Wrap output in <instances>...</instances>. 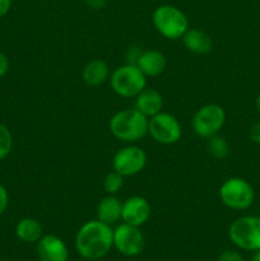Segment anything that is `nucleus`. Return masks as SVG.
Returning a JSON list of instances; mask_svg holds the SVG:
<instances>
[{
    "mask_svg": "<svg viewBox=\"0 0 260 261\" xmlns=\"http://www.w3.org/2000/svg\"><path fill=\"white\" fill-rule=\"evenodd\" d=\"M74 246L84 260H101L114 247V229L98 219L86 222L76 232Z\"/></svg>",
    "mask_w": 260,
    "mask_h": 261,
    "instance_id": "f257e3e1",
    "label": "nucleus"
},
{
    "mask_svg": "<svg viewBox=\"0 0 260 261\" xmlns=\"http://www.w3.org/2000/svg\"><path fill=\"white\" fill-rule=\"evenodd\" d=\"M147 116L137 109H125L112 115L110 119V133L125 143H137L148 134Z\"/></svg>",
    "mask_w": 260,
    "mask_h": 261,
    "instance_id": "f03ea898",
    "label": "nucleus"
},
{
    "mask_svg": "<svg viewBox=\"0 0 260 261\" xmlns=\"http://www.w3.org/2000/svg\"><path fill=\"white\" fill-rule=\"evenodd\" d=\"M152 22L155 31L167 40H180L189 30V19L185 13L171 4H162L155 8Z\"/></svg>",
    "mask_w": 260,
    "mask_h": 261,
    "instance_id": "7ed1b4c3",
    "label": "nucleus"
},
{
    "mask_svg": "<svg viewBox=\"0 0 260 261\" xmlns=\"http://www.w3.org/2000/svg\"><path fill=\"white\" fill-rule=\"evenodd\" d=\"M109 81L115 94L122 98H135L147 87V76L132 63L115 69Z\"/></svg>",
    "mask_w": 260,
    "mask_h": 261,
    "instance_id": "20e7f679",
    "label": "nucleus"
},
{
    "mask_svg": "<svg viewBox=\"0 0 260 261\" xmlns=\"http://www.w3.org/2000/svg\"><path fill=\"white\" fill-rule=\"evenodd\" d=\"M232 244L245 251L260 250V217L244 216L235 219L228 228Z\"/></svg>",
    "mask_w": 260,
    "mask_h": 261,
    "instance_id": "39448f33",
    "label": "nucleus"
},
{
    "mask_svg": "<svg viewBox=\"0 0 260 261\" xmlns=\"http://www.w3.org/2000/svg\"><path fill=\"white\" fill-rule=\"evenodd\" d=\"M222 204L233 211H245L255 200V190L249 181L241 177H229L219 188Z\"/></svg>",
    "mask_w": 260,
    "mask_h": 261,
    "instance_id": "423d86ee",
    "label": "nucleus"
},
{
    "mask_svg": "<svg viewBox=\"0 0 260 261\" xmlns=\"http://www.w3.org/2000/svg\"><path fill=\"white\" fill-rule=\"evenodd\" d=\"M226 124V111L217 103H208L201 106L194 114L191 120L193 132L199 138L208 139L219 134L222 127Z\"/></svg>",
    "mask_w": 260,
    "mask_h": 261,
    "instance_id": "0eeeda50",
    "label": "nucleus"
},
{
    "mask_svg": "<svg viewBox=\"0 0 260 261\" xmlns=\"http://www.w3.org/2000/svg\"><path fill=\"white\" fill-rule=\"evenodd\" d=\"M148 134L158 144L172 145L181 139L183 127L173 115L161 111L160 114L149 117Z\"/></svg>",
    "mask_w": 260,
    "mask_h": 261,
    "instance_id": "6e6552de",
    "label": "nucleus"
},
{
    "mask_svg": "<svg viewBox=\"0 0 260 261\" xmlns=\"http://www.w3.org/2000/svg\"><path fill=\"white\" fill-rule=\"evenodd\" d=\"M147 153L138 145L129 144L117 150L112 157V170L124 177L138 175L147 166Z\"/></svg>",
    "mask_w": 260,
    "mask_h": 261,
    "instance_id": "1a4fd4ad",
    "label": "nucleus"
},
{
    "mask_svg": "<svg viewBox=\"0 0 260 261\" xmlns=\"http://www.w3.org/2000/svg\"><path fill=\"white\" fill-rule=\"evenodd\" d=\"M145 246V239L140 227L127 223H120L114 229V247L117 252L126 257H134L142 254Z\"/></svg>",
    "mask_w": 260,
    "mask_h": 261,
    "instance_id": "9d476101",
    "label": "nucleus"
},
{
    "mask_svg": "<svg viewBox=\"0 0 260 261\" xmlns=\"http://www.w3.org/2000/svg\"><path fill=\"white\" fill-rule=\"evenodd\" d=\"M152 206L149 201L139 195L130 196L122 201L121 221L135 227H142L149 221Z\"/></svg>",
    "mask_w": 260,
    "mask_h": 261,
    "instance_id": "9b49d317",
    "label": "nucleus"
},
{
    "mask_svg": "<svg viewBox=\"0 0 260 261\" xmlns=\"http://www.w3.org/2000/svg\"><path fill=\"white\" fill-rule=\"evenodd\" d=\"M40 261H69V250L65 242L56 234H43L36 244Z\"/></svg>",
    "mask_w": 260,
    "mask_h": 261,
    "instance_id": "f8f14e48",
    "label": "nucleus"
},
{
    "mask_svg": "<svg viewBox=\"0 0 260 261\" xmlns=\"http://www.w3.org/2000/svg\"><path fill=\"white\" fill-rule=\"evenodd\" d=\"M135 65L147 78L148 76L154 78L165 71L166 66H167V59L158 50H145L139 54L137 61H135Z\"/></svg>",
    "mask_w": 260,
    "mask_h": 261,
    "instance_id": "ddd939ff",
    "label": "nucleus"
},
{
    "mask_svg": "<svg viewBox=\"0 0 260 261\" xmlns=\"http://www.w3.org/2000/svg\"><path fill=\"white\" fill-rule=\"evenodd\" d=\"M186 50L195 55H206L213 48L212 37L203 30L199 28H190L184 33L181 37Z\"/></svg>",
    "mask_w": 260,
    "mask_h": 261,
    "instance_id": "4468645a",
    "label": "nucleus"
},
{
    "mask_svg": "<svg viewBox=\"0 0 260 261\" xmlns=\"http://www.w3.org/2000/svg\"><path fill=\"white\" fill-rule=\"evenodd\" d=\"M135 109L142 112L148 119L160 114L163 109V97L157 89L145 87L137 97H135Z\"/></svg>",
    "mask_w": 260,
    "mask_h": 261,
    "instance_id": "2eb2a0df",
    "label": "nucleus"
},
{
    "mask_svg": "<svg viewBox=\"0 0 260 261\" xmlns=\"http://www.w3.org/2000/svg\"><path fill=\"white\" fill-rule=\"evenodd\" d=\"M109 64L102 59H92L82 70V79L89 87H99L110 79Z\"/></svg>",
    "mask_w": 260,
    "mask_h": 261,
    "instance_id": "dca6fc26",
    "label": "nucleus"
},
{
    "mask_svg": "<svg viewBox=\"0 0 260 261\" xmlns=\"http://www.w3.org/2000/svg\"><path fill=\"white\" fill-rule=\"evenodd\" d=\"M122 201L116 195H106L99 200L97 205V219L103 223L112 226L121 221Z\"/></svg>",
    "mask_w": 260,
    "mask_h": 261,
    "instance_id": "f3484780",
    "label": "nucleus"
},
{
    "mask_svg": "<svg viewBox=\"0 0 260 261\" xmlns=\"http://www.w3.org/2000/svg\"><path fill=\"white\" fill-rule=\"evenodd\" d=\"M15 236L24 244H37L43 236V229L40 222L36 218L25 217L15 226Z\"/></svg>",
    "mask_w": 260,
    "mask_h": 261,
    "instance_id": "a211bd4d",
    "label": "nucleus"
},
{
    "mask_svg": "<svg viewBox=\"0 0 260 261\" xmlns=\"http://www.w3.org/2000/svg\"><path fill=\"white\" fill-rule=\"evenodd\" d=\"M206 150L209 155H212L216 160H223L229 153V144L226 138L221 135H214L206 139Z\"/></svg>",
    "mask_w": 260,
    "mask_h": 261,
    "instance_id": "6ab92c4d",
    "label": "nucleus"
},
{
    "mask_svg": "<svg viewBox=\"0 0 260 261\" xmlns=\"http://www.w3.org/2000/svg\"><path fill=\"white\" fill-rule=\"evenodd\" d=\"M124 176L112 170L103 178V190L107 195H116L124 188Z\"/></svg>",
    "mask_w": 260,
    "mask_h": 261,
    "instance_id": "aec40b11",
    "label": "nucleus"
},
{
    "mask_svg": "<svg viewBox=\"0 0 260 261\" xmlns=\"http://www.w3.org/2000/svg\"><path fill=\"white\" fill-rule=\"evenodd\" d=\"M13 149V134L7 125L0 122V161L7 158Z\"/></svg>",
    "mask_w": 260,
    "mask_h": 261,
    "instance_id": "412c9836",
    "label": "nucleus"
},
{
    "mask_svg": "<svg viewBox=\"0 0 260 261\" xmlns=\"http://www.w3.org/2000/svg\"><path fill=\"white\" fill-rule=\"evenodd\" d=\"M217 261H245L241 254H239L237 251L233 250H226V251L222 252L218 256Z\"/></svg>",
    "mask_w": 260,
    "mask_h": 261,
    "instance_id": "4be33fe9",
    "label": "nucleus"
},
{
    "mask_svg": "<svg viewBox=\"0 0 260 261\" xmlns=\"http://www.w3.org/2000/svg\"><path fill=\"white\" fill-rule=\"evenodd\" d=\"M9 205V194L8 190L5 189V186L3 184H0V216L5 213V211L8 209Z\"/></svg>",
    "mask_w": 260,
    "mask_h": 261,
    "instance_id": "5701e85b",
    "label": "nucleus"
},
{
    "mask_svg": "<svg viewBox=\"0 0 260 261\" xmlns=\"http://www.w3.org/2000/svg\"><path fill=\"white\" fill-rule=\"evenodd\" d=\"M249 138L255 144H260V121L255 122L249 132Z\"/></svg>",
    "mask_w": 260,
    "mask_h": 261,
    "instance_id": "b1692460",
    "label": "nucleus"
},
{
    "mask_svg": "<svg viewBox=\"0 0 260 261\" xmlns=\"http://www.w3.org/2000/svg\"><path fill=\"white\" fill-rule=\"evenodd\" d=\"M9 59H8V56L4 53L0 51V78H3L9 71Z\"/></svg>",
    "mask_w": 260,
    "mask_h": 261,
    "instance_id": "393cba45",
    "label": "nucleus"
},
{
    "mask_svg": "<svg viewBox=\"0 0 260 261\" xmlns=\"http://www.w3.org/2000/svg\"><path fill=\"white\" fill-rule=\"evenodd\" d=\"M86 5L91 9L94 10H99V9H103L106 7V3L107 0H84Z\"/></svg>",
    "mask_w": 260,
    "mask_h": 261,
    "instance_id": "a878e982",
    "label": "nucleus"
},
{
    "mask_svg": "<svg viewBox=\"0 0 260 261\" xmlns=\"http://www.w3.org/2000/svg\"><path fill=\"white\" fill-rule=\"evenodd\" d=\"M12 8V0H0V18L7 15Z\"/></svg>",
    "mask_w": 260,
    "mask_h": 261,
    "instance_id": "bb28decb",
    "label": "nucleus"
},
{
    "mask_svg": "<svg viewBox=\"0 0 260 261\" xmlns=\"http://www.w3.org/2000/svg\"><path fill=\"white\" fill-rule=\"evenodd\" d=\"M250 261H260V250L255 251V254L252 255L251 260H250Z\"/></svg>",
    "mask_w": 260,
    "mask_h": 261,
    "instance_id": "cd10ccee",
    "label": "nucleus"
},
{
    "mask_svg": "<svg viewBox=\"0 0 260 261\" xmlns=\"http://www.w3.org/2000/svg\"><path fill=\"white\" fill-rule=\"evenodd\" d=\"M256 110L260 115V93L257 94V97H256Z\"/></svg>",
    "mask_w": 260,
    "mask_h": 261,
    "instance_id": "c85d7f7f",
    "label": "nucleus"
},
{
    "mask_svg": "<svg viewBox=\"0 0 260 261\" xmlns=\"http://www.w3.org/2000/svg\"><path fill=\"white\" fill-rule=\"evenodd\" d=\"M98 261H101V260H98Z\"/></svg>",
    "mask_w": 260,
    "mask_h": 261,
    "instance_id": "c756f323",
    "label": "nucleus"
},
{
    "mask_svg": "<svg viewBox=\"0 0 260 261\" xmlns=\"http://www.w3.org/2000/svg\"><path fill=\"white\" fill-rule=\"evenodd\" d=\"M0 261H2V260H0Z\"/></svg>",
    "mask_w": 260,
    "mask_h": 261,
    "instance_id": "7c9ffc66",
    "label": "nucleus"
}]
</instances>
